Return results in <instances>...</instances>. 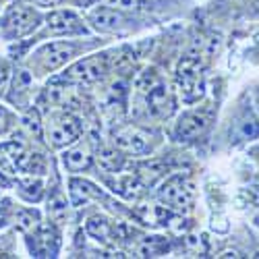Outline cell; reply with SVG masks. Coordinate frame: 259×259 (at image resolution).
Here are the masks:
<instances>
[{
  "label": "cell",
  "instance_id": "8",
  "mask_svg": "<svg viewBox=\"0 0 259 259\" xmlns=\"http://www.w3.org/2000/svg\"><path fill=\"white\" fill-rule=\"evenodd\" d=\"M7 31L13 35H25L37 25V15L29 7H15L7 15Z\"/></svg>",
  "mask_w": 259,
  "mask_h": 259
},
{
  "label": "cell",
  "instance_id": "4",
  "mask_svg": "<svg viewBox=\"0 0 259 259\" xmlns=\"http://www.w3.org/2000/svg\"><path fill=\"white\" fill-rule=\"evenodd\" d=\"M145 104H147V112L156 118H166L175 112V98H172V92L168 90L164 81H160L156 88H152L145 94Z\"/></svg>",
  "mask_w": 259,
  "mask_h": 259
},
{
  "label": "cell",
  "instance_id": "10",
  "mask_svg": "<svg viewBox=\"0 0 259 259\" xmlns=\"http://www.w3.org/2000/svg\"><path fill=\"white\" fill-rule=\"evenodd\" d=\"M48 27L52 33H81L85 31L81 19L73 11H54L48 15Z\"/></svg>",
  "mask_w": 259,
  "mask_h": 259
},
{
  "label": "cell",
  "instance_id": "14",
  "mask_svg": "<svg viewBox=\"0 0 259 259\" xmlns=\"http://www.w3.org/2000/svg\"><path fill=\"white\" fill-rule=\"evenodd\" d=\"M98 166L106 172H118L122 166V156L114 147H104L98 152Z\"/></svg>",
  "mask_w": 259,
  "mask_h": 259
},
{
  "label": "cell",
  "instance_id": "16",
  "mask_svg": "<svg viewBox=\"0 0 259 259\" xmlns=\"http://www.w3.org/2000/svg\"><path fill=\"white\" fill-rule=\"evenodd\" d=\"M21 124H23L27 135H31V137H41L44 135V122L39 120V114L35 110L25 112V116L21 118Z\"/></svg>",
  "mask_w": 259,
  "mask_h": 259
},
{
  "label": "cell",
  "instance_id": "24",
  "mask_svg": "<svg viewBox=\"0 0 259 259\" xmlns=\"http://www.w3.org/2000/svg\"><path fill=\"white\" fill-rule=\"evenodd\" d=\"M7 126H9V112L5 106H0V133H3Z\"/></svg>",
  "mask_w": 259,
  "mask_h": 259
},
{
  "label": "cell",
  "instance_id": "12",
  "mask_svg": "<svg viewBox=\"0 0 259 259\" xmlns=\"http://www.w3.org/2000/svg\"><path fill=\"white\" fill-rule=\"evenodd\" d=\"M90 164H92V149L88 143H77L64 154V166L71 172L85 170V168H90Z\"/></svg>",
  "mask_w": 259,
  "mask_h": 259
},
{
  "label": "cell",
  "instance_id": "17",
  "mask_svg": "<svg viewBox=\"0 0 259 259\" xmlns=\"http://www.w3.org/2000/svg\"><path fill=\"white\" fill-rule=\"evenodd\" d=\"M160 81H162V79H160V75H158L154 69H145L143 73L137 75V79H135V88H137L141 94H147L152 88H156Z\"/></svg>",
  "mask_w": 259,
  "mask_h": 259
},
{
  "label": "cell",
  "instance_id": "5",
  "mask_svg": "<svg viewBox=\"0 0 259 259\" xmlns=\"http://www.w3.org/2000/svg\"><path fill=\"white\" fill-rule=\"evenodd\" d=\"M106 58L104 56H92L85 58L67 71V79L79 81V83H96L106 75Z\"/></svg>",
  "mask_w": 259,
  "mask_h": 259
},
{
  "label": "cell",
  "instance_id": "1",
  "mask_svg": "<svg viewBox=\"0 0 259 259\" xmlns=\"http://www.w3.org/2000/svg\"><path fill=\"white\" fill-rule=\"evenodd\" d=\"M44 135L52 147H67L81 135V120L71 112H56L44 122Z\"/></svg>",
  "mask_w": 259,
  "mask_h": 259
},
{
  "label": "cell",
  "instance_id": "11",
  "mask_svg": "<svg viewBox=\"0 0 259 259\" xmlns=\"http://www.w3.org/2000/svg\"><path fill=\"white\" fill-rule=\"evenodd\" d=\"M90 21L102 31H118L124 25V19L116 9L110 7H102L90 13Z\"/></svg>",
  "mask_w": 259,
  "mask_h": 259
},
{
  "label": "cell",
  "instance_id": "3",
  "mask_svg": "<svg viewBox=\"0 0 259 259\" xmlns=\"http://www.w3.org/2000/svg\"><path fill=\"white\" fill-rule=\"evenodd\" d=\"M158 197L170 209L183 211V209H189L193 205V199H195V187H193L191 181H187L183 177H172L160 187Z\"/></svg>",
  "mask_w": 259,
  "mask_h": 259
},
{
  "label": "cell",
  "instance_id": "2",
  "mask_svg": "<svg viewBox=\"0 0 259 259\" xmlns=\"http://www.w3.org/2000/svg\"><path fill=\"white\" fill-rule=\"evenodd\" d=\"M177 79H179V88L183 94L185 102H195L203 96V75H201V64L197 58H183L177 71Z\"/></svg>",
  "mask_w": 259,
  "mask_h": 259
},
{
  "label": "cell",
  "instance_id": "26",
  "mask_svg": "<svg viewBox=\"0 0 259 259\" xmlns=\"http://www.w3.org/2000/svg\"><path fill=\"white\" fill-rule=\"evenodd\" d=\"M5 220H7V205L0 203V224H5Z\"/></svg>",
  "mask_w": 259,
  "mask_h": 259
},
{
  "label": "cell",
  "instance_id": "23",
  "mask_svg": "<svg viewBox=\"0 0 259 259\" xmlns=\"http://www.w3.org/2000/svg\"><path fill=\"white\" fill-rule=\"evenodd\" d=\"M9 79H11V64L7 60H0V92H5Z\"/></svg>",
  "mask_w": 259,
  "mask_h": 259
},
{
  "label": "cell",
  "instance_id": "18",
  "mask_svg": "<svg viewBox=\"0 0 259 259\" xmlns=\"http://www.w3.org/2000/svg\"><path fill=\"white\" fill-rule=\"evenodd\" d=\"M37 220H39V215L29 209H19L15 215V224L21 232H31L37 226Z\"/></svg>",
  "mask_w": 259,
  "mask_h": 259
},
{
  "label": "cell",
  "instance_id": "13",
  "mask_svg": "<svg viewBox=\"0 0 259 259\" xmlns=\"http://www.w3.org/2000/svg\"><path fill=\"white\" fill-rule=\"evenodd\" d=\"M48 98L50 102L58 104V106H75L79 96H77V90L75 88H69V85H52L48 88Z\"/></svg>",
  "mask_w": 259,
  "mask_h": 259
},
{
  "label": "cell",
  "instance_id": "22",
  "mask_svg": "<svg viewBox=\"0 0 259 259\" xmlns=\"http://www.w3.org/2000/svg\"><path fill=\"white\" fill-rule=\"evenodd\" d=\"M162 247H164V243H162L160 239H152V241H145V243H143V247L139 249V253L145 255V257H147V255H158Z\"/></svg>",
  "mask_w": 259,
  "mask_h": 259
},
{
  "label": "cell",
  "instance_id": "7",
  "mask_svg": "<svg viewBox=\"0 0 259 259\" xmlns=\"http://www.w3.org/2000/svg\"><path fill=\"white\" fill-rule=\"evenodd\" d=\"M77 48L73 44H67V41H56V44H48L44 46L37 56H39V62L41 67L46 71H54V69H60L62 64H67L73 56H75Z\"/></svg>",
  "mask_w": 259,
  "mask_h": 259
},
{
  "label": "cell",
  "instance_id": "15",
  "mask_svg": "<svg viewBox=\"0 0 259 259\" xmlns=\"http://www.w3.org/2000/svg\"><path fill=\"white\" fill-rule=\"evenodd\" d=\"M19 187H21V193H23V197H27L29 201H37L41 197V193H44V183L39 179H21L19 181Z\"/></svg>",
  "mask_w": 259,
  "mask_h": 259
},
{
  "label": "cell",
  "instance_id": "6",
  "mask_svg": "<svg viewBox=\"0 0 259 259\" xmlns=\"http://www.w3.org/2000/svg\"><path fill=\"white\" fill-rule=\"evenodd\" d=\"M114 143L118 145V149L126 154H145L149 149V137L147 133H143L141 128L137 126H124V128H118L114 133Z\"/></svg>",
  "mask_w": 259,
  "mask_h": 259
},
{
  "label": "cell",
  "instance_id": "9",
  "mask_svg": "<svg viewBox=\"0 0 259 259\" xmlns=\"http://www.w3.org/2000/svg\"><path fill=\"white\" fill-rule=\"evenodd\" d=\"M209 124V116L207 114H201V112H191V114H185L179 124H177V137L181 141H191V139H197Z\"/></svg>",
  "mask_w": 259,
  "mask_h": 259
},
{
  "label": "cell",
  "instance_id": "19",
  "mask_svg": "<svg viewBox=\"0 0 259 259\" xmlns=\"http://www.w3.org/2000/svg\"><path fill=\"white\" fill-rule=\"evenodd\" d=\"M164 172H166L164 162H149V164L141 166V177H143L145 181H149V183H154L156 179H160Z\"/></svg>",
  "mask_w": 259,
  "mask_h": 259
},
{
  "label": "cell",
  "instance_id": "21",
  "mask_svg": "<svg viewBox=\"0 0 259 259\" xmlns=\"http://www.w3.org/2000/svg\"><path fill=\"white\" fill-rule=\"evenodd\" d=\"M106 7L116 9V11H133L139 7V0H104Z\"/></svg>",
  "mask_w": 259,
  "mask_h": 259
},
{
  "label": "cell",
  "instance_id": "25",
  "mask_svg": "<svg viewBox=\"0 0 259 259\" xmlns=\"http://www.w3.org/2000/svg\"><path fill=\"white\" fill-rule=\"evenodd\" d=\"M31 5H35V7H44V9H48V7H54V5H58L60 0H29Z\"/></svg>",
  "mask_w": 259,
  "mask_h": 259
},
{
  "label": "cell",
  "instance_id": "20",
  "mask_svg": "<svg viewBox=\"0 0 259 259\" xmlns=\"http://www.w3.org/2000/svg\"><path fill=\"white\" fill-rule=\"evenodd\" d=\"M88 230L94 236H98V239H106V236L110 234V224H108L106 220H102V218H92L88 222Z\"/></svg>",
  "mask_w": 259,
  "mask_h": 259
}]
</instances>
